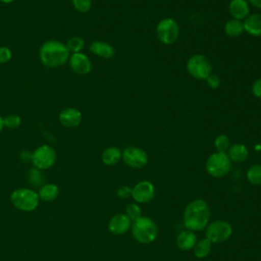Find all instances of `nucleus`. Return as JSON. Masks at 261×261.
Segmentation results:
<instances>
[{"instance_id": "7ed1b4c3", "label": "nucleus", "mask_w": 261, "mask_h": 261, "mask_svg": "<svg viewBox=\"0 0 261 261\" xmlns=\"http://www.w3.org/2000/svg\"><path fill=\"white\" fill-rule=\"evenodd\" d=\"M132 234L141 244H150L158 236L157 224L149 217L141 216L130 225Z\"/></svg>"}, {"instance_id": "c85d7f7f", "label": "nucleus", "mask_w": 261, "mask_h": 261, "mask_svg": "<svg viewBox=\"0 0 261 261\" xmlns=\"http://www.w3.org/2000/svg\"><path fill=\"white\" fill-rule=\"evenodd\" d=\"M73 8L81 13H87L92 8V0H71Z\"/></svg>"}, {"instance_id": "f704fd0d", "label": "nucleus", "mask_w": 261, "mask_h": 261, "mask_svg": "<svg viewBox=\"0 0 261 261\" xmlns=\"http://www.w3.org/2000/svg\"><path fill=\"white\" fill-rule=\"evenodd\" d=\"M32 155L33 153L28 151V150H23L20 152V159L21 161L23 162H29V161H32Z\"/></svg>"}, {"instance_id": "9b49d317", "label": "nucleus", "mask_w": 261, "mask_h": 261, "mask_svg": "<svg viewBox=\"0 0 261 261\" xmlns=\"http://www.w3.org/2000/svg\"><path fill=\"white\" fill-rule=\"evenodd\" d=\"M155 196L154 185L149 180H142L132 189V197L137 203H147Z\"/></svg>"}, {"instance_id": "b1692460", "label": "nucleus", "mask_w": 261, "mask_h": 261, "mask_svg": "<svg viewBox=\"0 0 261 261\" xmlns=\"http://www.w3.org/2000/svg\"><path fill=\"white\" fill-rule=\"evenodd\" d=\"M28 180L32 187L41 188L44 185L45 177H44V174L42 173V170H40L36 167H33L29 170Z\"/></svg>"}, {"instance_id": "c756f323", "label": "nucleus", "mask_w": 261, "mask_h": 261, "mask_svg": "<svg viewBox=\"0 0 261 261\" xmlns=\"http://www.w3.org/2000/svg\"><path fill=\"white\" fill-rule=\"evenodd\" d=\"M125 214H126V216H127L130 220L135 221L136 219H138L139 217L142 216V215H141V208H140V206H139L138 204L130 203V204H128V205L126 206V208H125Z\"/></svg>"}, {"instance_id": "39448f33", "label": "nucleus", "mask_w": 261, "mask_h": 261, "mask_svg": "<svg viewBox=\"0 0 261 261\" xmlns=\"http://www.w3.org/2000/svg\"><path fill=\"white\" fill-rule=\"evenodd\" d=\"M231 167V160L228 155L223 152H215L211 154L206 161V170L213 177H222L226 175Z\"/></svg>"}, {"instance_id": "393cba45", "label": "nucleus", "mask_w": 261, "mask_h": 261, "mask_svg": "<svg viewBox=\"0 0 261 261\" xmlns=\"http://www.w3.org/2000/svg\"><path fill=\"white\" fill-rule=\"evenodd\" d=\"M68 51L70 54L72 53H80L85 47V40L80 36H73L70 37L67 42L65 43Z\"/></svg>"}, {"instance_id": "cd10ccee", "label": "nucleus", "mask_w": 261, "mask_h": 261, "mask_svg": "<svg viewBox=\"0 0 261 261\" xmlns=\"http://www.w3.org/2000/svg\"><path fill=\"white\" fill-rule=\"evenodd\" d=\"M3 121H4V127L9 129H15L20 126L21 117L17 114H9L3 117Z\"/></svg>"}, {"instance_id": "9d476101", "label": "nucleus", "mask_w": 261, "mask_h": 261, "mask_svg": "<svg viewBox=\"0 0 261 261\" xmlns=\"http://www.w3.org/2000/svg\"><path fill=\"white\" fill-rule=\"evenodd\" d=\"M121 159L132 168H143L148 163V154L141 148L127 147L121 152Z\"/></svg>"}, {"instance_id": "7c9ffc66", "label": "nucleus", "mask_w": 261, "mask_h": 261, "mask_svg": "<svg viewBox=\"0 0 261 261\" xmlns=\"http://www.w3.org/2000/svg\"><path fill=\"white\" fill-rule=\"evenodd\" d=\"M12 58V51L7 46H0V64H5Z\"/></svg>"}, {"instance_id": "f8f14e48", "label": "nucleus", "mask_w": 261, "mask_h": 261, "mask_svg": "<svg viewBox=\"0 0 261 261\" xmlns=\"http://www.w3.org/2000/svg\"><path fill=\"white\" fill-rule=\"evenodd\" d=\"M68 64L70 69L76 74L85 75L90 73L92 70V62L89 56L82 52L70 54Z\"/></svg>"}, {"instance_id": "ddd939ff", "label": "nucleus", "mask_w": 261, "mask_h": 261, "mask_svg": "<svg viewBox=\"0 0 261 261\" xmlns=\"http://www.w3.org/2000/svg\"><path fill=\"white\" fill-rule=\"evenodd\" d=\"M83 119L82 112L74 107H66L62 109L58 114V120L60 124L67 128L77 127Z\"/></svg>"}, {"instance_id": "412c9836", "label": "nucleus", "mask_w": 261, "mask_h": 261, "mask_svg": "<svg viewBox=\"0 0 261 261\" xmlns=\"http://www.w3.org/2000/svg\"><path fill=\"white\" fill-rule=\"evenodd\" d=\"M101 158L105 165H115L121 159V151L117 147H108L103 151Z\"/></svg>"}, {"instance_id": "1a4fd4ad", "label": "nucleus", "mask_w": 261, "mask_h": 261, "mask_svg": "<svg viewBox=\"0 0 261 261\" xmlns=\"http://www.w3.org/2000/svg\"><path fill=\"white\" fill-rule=\"evenodd\" d=\"M232 226L224 220H215L206 226V238L211 243H222L229 239Z\"/></svg>"}, {"instance_id": "f257e3e1", "label": "nucleus", "mask_w": 261, "mask_h": 261, "mask_svg": "<svg viewBox=\"0 0 261 261\" xmlns=\"http://www.w3.org/2000/svg\"><path fill=\"white\" fill-rule=\"evenodd\" d=\"M70 52L66 45L57 40L45 41L39 49V58L42 64L50 68H56L68 62Z\"/></svg>"}, {"instance_id": "bb28decb", "label": "nucleus", "mask_w": 261, "mask_h": 261, "mask_svg": "<svg viewBox=\"0 0 261 261\" xmlns=\"http://www.w3.org/2000/svg\"><path fill=\"white\" fill-rule=\"evenodd\" d=\"M214 146H215L217 152L225 153L226 151H228V149L230 147L229 138L226 135H223V134L218 135L214 140Z\"/></svg>"}, {"instance_id": "a878e982", "label": "nucleus", "mask_w": 261, "mask_h": 261, "mask_svg": "<svg viewBox=\"0 0 261 261\" xmlns=\"http://www.w3.org/2000/svg\"><path fill=\"white\" fill-rule=\"evenodd\" d=\"M247 179L252 185H261V164H253L248 169Z\"/></svg>"}, {"instance_id": "5701e85b", "label": "nucleus", "mask_w": 261, "mask_h": 261, "mask_svg": "<svg viewBox=\"0 0 261 261\" xmlns=\"http://www.w3.org/2000/svg\"><path fill=\"white\" fill-rule=\"evenodd\" d=\"M211 244L212 243L207 238L200 240L194 247V255L200 259L205 258L211 251Z\"/></svg>"}, {"instance_id": "dca6fc26", "label": "nucleus", "mask_w": 261, "mask_h": 261, "mask_svg": "<svg viewBox=\"0 0 261 261\" xmlns=\"http://www.w3.org/2000/svg\"><path fill=\"white\" fill-rule=\"evenodd\" d=\"M89 50L96 56H99L101 58L109 59L115 55V49L114 47L104 41H94L91 43Z\"/></svg>"}, {"instance_id": "473e14b6", "label": "nucleus", "mask_w": 261, "mask_h": 261, "mask_svg": "<svg viewBox=\"0 0 261 261\" xmlns=\"http://www.w3.org/2000/svg\"><path fill=\"white\" fill-rule=\"evenodd\" d=\"M116 194L119 198L121 199H126L129 196H132V189L127 186H122L120 188H118V190L116 191Z\"/></svg>"}, {"instance_id": "f3484780", "label": "nucleus", "mask_w": 261, "mask_h": 261, "mask_svg": "<svg viewBox=\"0 0 261 261\" xmlns=\"http://www.w3.org/2000/svg\"><path fill=\"white\" fill-rule=\"evenodd\" d=\"M243 23L246 33L253 37H261V13L249 14Z\"/></svg>"}, {"instance_id": "0eeeda50", "label": "nucleus", "mask_w": 261, "mask_h": 261, "mask_svg": "<svg viewBox=\"0 0 261 261\" xmlns=\"http://www.w3.org/2000/svg\"><path fill=\"white\" fill-rule=\"evenodd\" d=\"M56 161V151L50 145L44 144L39 146L32 155V163L34 167L40 170L49 169Z\"/></svg>"}, {"instance_id": "aec40b11", "label": "nucleus", "mask_w": 261, "mask_h": 261, "mask_svg": "<svg viewBox=\"0 0 261 261\" xmlns=\"http://www.w3.org/2000/svg\"><path fill=\"white\" fill-rule=\"evenodd\" d=\"M39 198L45 202H51L57 199L59 195V188L55 184H44L38 192Z\"/></svg>"}, {"instance_id": "4468645a", "label": "nucleus", "mask_w": 261, "mask_h": 261, "mask_svg": "<svg viewBox=\"0 0 261 261\" xmlns=\"http://www.w3.org/2000/svg\"><path fill=\"white\" fill-rule=\"evenodd\" d=\"M130 219L125 213L115 214L108 223V229L113 234H123L130 228Z\"/></svg>"}, {"instance_id": "4be33fe9", "label": "nucleus", "mask_w": 261, "mask_h": 261, "mask_svg": "<svg viewBox=\"0 0 261 261\" xmlns=\"http://www.w3.org/2000/svg\"><path fill=\"white\" fill-rule=\"evenodd\" d=\"M224 32L228 37H231V38L240 37L245 32L244 23L242 20L231 18L226 21L224 25Z\"/></svg>"}, {"instance_id": "e433bc0d", "label": "nucleus", "mask_w": 261, "mask_h": 261, "mask_svg": "<svg viewBox=\"0 0 261 261\" xmlns=\"http://www.w3.org/2000/svg\"><path fill=\"white\" fill-rule=\"evenodd\" d=\"M4 128V121H3V117L0 115V133L3 130Z\"/></svg>"}, {"instance_id": "c9c22d12", "label": "nucleus", "mask_w": 261, "mask_h": 261, "mask_svg": "<svg viewBox=\"0 0 261 261\" xmlns=\"http://www.w3.org/2000/svg\"><path fill=\"white\" fill-rule=\"evenodd\" d=\"M250 4H252L255 8L261 9V0H248Z\"/></svg>"}, {"instance_id": "2eb2a0df", "label": "nucleus", "mask_w": 261, "mask_h": 261, "mask_svg": "<svg viewBox=\"0 0 261 261\" xmlns=\"http://www.w3.org/2000/svg\"><path fill=\"white\" fill-rule=\"evenodd\" d=\"M229 14L234 19L243 20L250 14V7L247 0H231L228 5Z\"/></svg>"}, {"instance_id": "423d86ee", "label": "nucleus", "mask_w": 261, "mask_h": 261, "mask_svg": "<svg viewBox=\"0 0 261 261\" xmlns=\"http://www.w3.org/2000/svg\"><path fill=\"white\" fill-rule=\"evenodd\" d=\"M187 70L197 80H206L207 76L212 73V65L206 56L195 54L188 59Z\"/></svg>"}, {"instance_id": "58836bf2", "label": "nucleus", "mask_w": 261, "mask_h": 261, "mask_svg": "<svg viewBox=\"0 0 261 261\" xmlns=\"http://www.w3.org/2000/svg\"><path fill=\"white\" fill-rule=\"evenodd\" d=\"M0 42H1V40H0Z\"/></svg>"}, {"instance_id": "a211bd4d", "label": "nucleus", "mask_w": 261, "mask_h": 261, "mask_svg": "<svg viewBox=\"0 0 261 261\" xmlns=\"http://www.w3.org/2000/svg\"><path fill=\"white\" fill-rule=\"evenodd\" d=\"M175 243L180 250L189 251L195 247L197 243V236L192 230H182L177 234Z\"/></svg>"}, {"instance_id": "4c0bfd02", "label": "nucleus", "mask_w": 261, "mask_h": 261, "mask_svg": "<svg viewBox=\"0 0 261 261\" xmlns=\"http://www.w3.org/2000/svg\"><path fill=\"white\" fill-rule=\"evenodd\" d=\"M14 0H0V2H2V3H4V4H10V3H12Z\"/></svg>"}, {"instance_id": "6ab92c4d", "label": "nucleus", "mask_w": 261, "mask_h": 261, "mask_svg": "<svg viewBox=\"0 0 261 261\" xmlns=\"http://www.w3.org/2000/svg\"><path fill=\"white\" fill-rule=\"evenodd\" d=\"M227 155L229 159L233 162H243L248 158L249 150L244 144L237 143L229 147Z\"/></svg>"}, {"instance_id": "6e6552de", "label": "nucleus", "mask_w": 261, "mask_h": 261, "mask_svg": "<svg viewBox=\"0 0 261 261\" xmlns=\"http://www.w3.org/2000/svg\"><path fill=\"white\" fill-rule=\"evenodd\" d=\"M156 34L158 40L162 44L171 45L179 36V27L173 18H163L156 27Z\"/></svg>"}, {"instance_id": "20e7f679", "label": "nucleus", "mask_w": 261, "mask_h": 261, "mask_svg": "<svg viewBox=\"0 0 261 261\" xmlns=\"http://www.w3.org/2000/svg\"><path fill=\"white\" fill-rule=\"evenodd\" d=\"M10 201L16 209L23 212H31L39 206L40 198L38 193L33 189L19 188L11 193Z\"/></svg>"}, {"instance_id": "72a5a7b5", "label": "nucleus", "mask_w": 261, "mask_h": 261, "mask_svg": "<svg viewBox=\"0 0 261 261\" xmlns=\"http://www.w3.org/2000/svg\"><path fill=\"white\" fill-rule=\"evenodd\" d=\"M252 93L255 97L261 99V77L256 80L252 85Z\"/></svg>"}, {"instance_id": "f03ea898", "label": "nucleus", "mask_w": 261, "mask_h": 261, "mask_svg": "<svg viewBox=\"0 0 261 261\" xmlns=\"http://www.w3.org/2000/svg\"><path fill=\"white\" fill-rule=\"evenodd\" d=\"M210 218V208L206 201L196 199L190 202L184 212V224L192 231L206 228Z\"/></svg>"}, {"instance_id": "2f4dec72", "label": "nucleus", "mask_w": 261, "mask_h": 261, "mask_svg": "<svg viewBox=\"0 0 261 261\" xmlns=\"http://www.w3.org/2000/svg\"><path fill=\"white\" fill-rule=\"evenodd\" d=\"M205 81H206L208 87L211 89H217L220 86V79L218 75H216L214 73H210Z\"/></svg>"}]
</instances>
